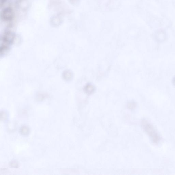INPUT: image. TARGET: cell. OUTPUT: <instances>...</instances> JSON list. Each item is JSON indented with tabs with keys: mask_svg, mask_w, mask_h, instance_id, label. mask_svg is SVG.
Masks as SVG:
<instances>
[{
	"mask_svg": "<svg viewBox=\"0 0 175 175\" xmlns=\"http://www.w3.org/2000/svg\"><path fill=\"white\" fill-rule=\"evenodd\" d=\"M7 117V114L5 111H3L1 112V120L5 121Z\"/></svg>",
	"mask_w": 175,
	"mask_h": 175,
	"instance_id": "6",
	"label": "cell"
},
{
	"mask_svg": "<svg viewBox=\"0 0 175 175\" xmlns=\"http://www.w3.org/2000/svg\"><path fill=\"white\" fill-rule=\"evenodd\" d=\"M147 121L143 120L142 122L143 127L144 129L146 132H147V134L150 135L151 137H153V140H155L154 138V137H155L156 142L157 140H158V139L153 135L154 134L157 136H158V135L155 132L156 131H155V130L153 129V128L152 126Z\"/></svg>",
	"mask_w": 175,
	"mask_h": 175,
	"instance_id": "2",
	"label": "cell"
},
{
	"mask_svg": "<svg viewBox=\"0 0 175 175\" xmlns=\"http://www.w3.org/2000/svg\"><path fill=\"white\" fill-rule=\"evenodd\" d=\"M1 18L3 21L9 22L11 21L14 16V12L11 8L7 7L2 11Z\"/></svg>",
	"mask_w": 175,
	"mask_h": 175,
	"instance_id": "1",
	"label": "cell"
},
{
	"mask_svg": "<svg viewBox=\"0 0 175 175\" xmlns=\"http://www.w3.org/2000/svg\"><path fill=\"white\" fill-rule=\"evenodd\" d=\"M19 131L21 135L24 136H26L29 134L30 129L28 126L24 125L21 127Z\"/></svg>",
	"mask_w": 175,
	"mask_h": 175,
	"instance_id": "4",
	"label": "cell"
},
{
	"mask_svg": "<svg viewBox=\"0 0 175 175\" xmlns=\"http://www.w3.org/2000/svg\"><path fill=\"white\" fill-rule=\"evenodd\" d=\"M95 90V87L91 83L87 84L84 88L85 92L88 94H92Z\"/></svg>",
	"mask_w": 175,
	"mask_h": 175,
	"instance_id": "3",
	"label": "cell"
},
{
	"mask_svg": "<svg viewBox=\"0 0 175 175\" xmlns=\"http://www.w3.org/2000/svg\"><path fill=\"white\" fill-rule=\"evenodd\" d=\"M172 83L173 85H174V86H175V76L174 77V78H173L172 80Z\"/></svg>",
	"mask_w": 175,
	"mask_h": 175,
	"instance_id": "8",
	"label": "cell"
},
{
	"mask_svg": "<svg viewBox=\"0 0 175 175\" xmlns=\"http://www.w3.org/2000/svg\"><path fill=\"white\" fill-rule=\"evenodd\" d=\"M70 1H71V3H73V4H75V3H76L77 2L78 0H70Z\"/></svg>",
	"mask_w": 175,
	"mask_h": 175,
	"instance_id": "7",
	"label": "cell"
},
{
	"mask_svg": "<svg viewBox=\"0 0 175 175\" xmlns=\"http://www.w3.org/2000/svg\"><path fill=\"white\" fill-rule=\"evenodd\" d=\"M9 166L10 167L15 168L19 167V164L16 161L13 160L10 162Z\"/></svg>",
	"mask_w": 175,
	"mask_h": 175,
	"instance_id": "5",
	"label": "cell"
}]
</instances>
